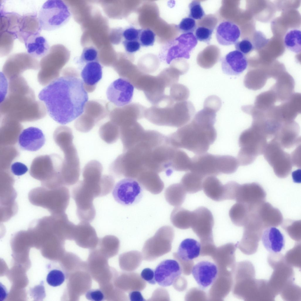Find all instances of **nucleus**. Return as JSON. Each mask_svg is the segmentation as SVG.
I'll return each instance as SVG.
<instances>
[{
    "label": "nucleus",
    "instance_id": "f257e3e1",
    "mask_svg": "<svg viewBox=\"0 0 301 301\" xmlns=\"http://www.w3.org/2000/svg\"><path fill=\"white\" fill-rule=\"evenodd\" d=\"M39 98L51 118L62 125L81 115L88 99L83 81L66 75L46 86L39 93Z\"/></svg>",
    "mask_w": 301,
    "mask_h": 301
},
{
    "label": "nucleus",
    "instance_id": "f03ea898",
    "mask_svg": "<svg viewBox=\"0 0 301 301\" xmlns=\"http://www.w3.org/2000/svg\"><path fill=\"white\" fill-rule=\"evenodd\" d=\"M9 80L7 95L1 101V115L22 120L41 118L46 113L42 102L36 100L34 93L23 76Z\"/></svg>",
    "mask_w": 301,
    "mask_h": 301
},
{
    "label": "nucleus",
    "instance_id": "7ed1b4c3",
    "mask_svg": "<svg viewBox=\"0 0 301 301\" xmlns=\"http://www.w3.org/2000/svg\"><path fill=\"white\" fill-rule=\"evenodd\" d=\"M215 123L197 112L190 122L166 136L167 141L174 148L185 149L197 155L206 153L217 138Z\"/></svg>",
    "mask_w": 301,
    "mask_h": 301
},
{
    "label": "nucleus",
    "instance_id": "20e7f679",
    "mask_svg": "<svg viewBox=\"0 0 301 301\" xmlns=\"http://www.w3.org/2000/svg\"><path fill=\"white\" fill-rule=\"evenodd\" d=\"M267 138L262 131L253 125L244 131L239 138L240 149L237 159L239 165H250L259 155L263 154L267 143Z\"/></svg>",
    "mask_w": 301,
    "mask_h": 301
},
{
    "label": "nucleus",
    "instance_id": "39448f33",
    "mask_svg": "<svg viewBox=\"0 0 301 301\" xmlns=\"http://www.w3.org/2000/svg\"><path fill=\"white\" fill-rule=\"evenodd\" d=\"M71 16L69 7L63 1L49 0L43 4L38 17L41 29L49 31L64 25Z\"/></svg>",
    "mask_w": 301,
    "mask_h": 301
},
{
    "label": "nucleus",
    "instance_id": "423d86ee",
    "mask_svg": "<svg viewBox=\"0 0 301 301\" xmlns=\"http://www.w3.org/2000/svg\"><path fill=\"white\" fill-rule=\"evenodd\" d=\"M174 235L171 226L165 225L159 228L153 236L145 242L141 253L143 260L153 261L169 252Z\"/></svg>",
    "mask_w": 301,
    "mask_h": 301
},
{
    "label": "nucleus",
    "instance_id": "0eeeda50",
    "mask_svg": "<svg viewBox=\"0 0 301 301\" xmlns=\"http://www.w3.org/2000/svg\"><path fill=\"white\" fill-rule=\"evenodd\" d=\"M227 166L226 155L205 153L197 155L191 158L189 170L205 178L208 176L226 174Z\"/></svg>",
    "mask_w": 301,
    "mask_h": 301
},
{
    "label": "nucleus",
    "instance_id": "6e6552de",
    "mask_svg": "<svg viewBox=\"0 0 301 301\" xmlns=\"http://www.w3.org/2000/svg\"><path fill=\"white\" fill-rule=\"evenodd\" d=\"M263 154L277 177L285 178L290 173L293 166L290 155L275 139L267 143Z\"/></svg>",
    "mask_w": 301,
    "mask_h": 301
},
{
    "label": "nucleus",
    "instance_id": "1a4fd4ad",
    "mask_svg": "<svg viewBox=\"0 0 301 301\" xmlns=\"http://www.w3.org/2000/svg\"><path fill=\"white\" fill-rule=\"evenodd\" d=\"M71 196L76 206V213L81 221L92 222L96 215L93 200L96 198L93 193L82 180L78 181L73 187Z\"/></svg>",
    "mask_w": 301,
    "mask_h": 301
},
{
    "label": "nucleus",
    "instance_id": "9d476101",
    "mask_svg": "<svg viewBox=\"0 0 301 301\" xmlns=\"http://www.w3.org/2000/svg\"><path fill=\"white\" fill-rule=\"evenodd\" d=\"M244 226L243 237L239 243L240 250L247 255L254 254L265 229L255 212L251 213Z\"/></svg>",
    "mask_w": 301,
    "mask_h": 301
},
{
    "label": "nucleus",
    "instance_id": "9b49d317",
    "mask_svg": "<svg viewBox=\"0 0 301 301\" xmlns=\"http://www.w3.org/2000/svg\"><path fill=\"white\" fill-rule=\"evenodd\" d=\"M142 187L135 179L126 178L114 186L112 195L118 203L124 206L138 203L143 196Z\"/></svg>",
    "mask_w": 301,
    "mask_h": 301
},
{
    "label": "nucleus",
    "instance_id": "f8f14e48",
    "mask_svg": "<svg viewBox=\"0 0 301 301\" xmlns=\"http://www.w3.org/2000/svg\"><path fill=\"white\" fill-rule=\"evenodd\" d=\"M137 89L143 91L148 101L152 105L157 103L165 95L166 88L158 75L153 76L142 73L133 84Z\"/></svg>",
    "mask_w": 301,
    "mask_h": 301
},
{
    "label": "nucleus",
    "instance_id": "ddd939ff",
    "mask_svg": "<svg viewBox=\"0 0 301 301\" xmlns=\"http://www.w3.org/2000/svg\"><path fill=\"white\" fill-rule=\"evenodd\" d=\"M39 68V63L36 58L28 53H20L11 55L7 59L2 69V73L8 80L20 76L29 69Z\"/></svg>",
    "mask_w": 301,
    "mask_h": 301
},
{
    "label": "nucleus",
    "instance_id": "4468645a",
    "mask_svg": "<svg viewBox=\"0 0 301 301\" xmlns=\"http://www.w3.org/2000/svg\"><path fill=\"white\" fill-rule=\"evenodd\" d=\"M266 196L265 190L259 184L247 183L240 184L235 200L245 204L252 211L265 202Z\"/></svg>",
    "mask_w": 301,
    "mask_h": 301
},
{
    "label": "nucleus",
    "instance_id": "2eb2a0df",
    "mask_svg": "<svg viewBox=\"0 0 301 301\" xmlns=\"http://www.w3.org/2000/svg\"><path fill=\"white\" fill-rule=\"evenodd\" d=\"M134 87L127 79L119 78L113 82L108 87L106 92L108 100L117 107H121L132 101Z\"/></svg>",
    "mask_w": 301,
    "mask_h": 301
},
{
    "label": "nucleus",
    "instance_id": "dca6fc26",
    "mask_svg": "<svg viewBox=\"0 0 301 301\" xmlns=\"http://www.w3.org/2000/svg\"><path fill=\"white\" fill-rule=\"evenodd\" d=\"M56 46L50 48L48 53L43 57L39 63L40 70L37 76L39 83L46 86L58 78L61 68L56 55Z\"/></svg>",
    "mask_w": 301,
    "mask_h": 301
},
{
    "label": "nucleus",
    "instance_id": "f3484780",
    "mask_svg": "<svg viewBox=\"0 0 301 301\" xmlns=\"http://www.w3.org/2000/svg\"><path fill=\"white\" fill-rule=\"evenodd\" d=\"M192 212L191 228L193 232L200 238H211L214 219L211 212L203 206L199 207Z\"/></svg>",
    "mask_w": 301,
    "mask_h": 301
},
{
    "label": "nucleus",
    "instance_id": "a211bd4d",
    "mask_svg": "<svg viewBox=\"0 0 301 301\" xmlns=\"http://www.w3.org/2000/svg\"><path fill=\"white\" fill-rule=\"evenodd\" d=\"M182 268L176 260L168 259L161 262L154 270L155 281L163 287L170 286L179 277Z\"/></svg>",
    "mask_w": 301,
    "mask_h": 301
},
{
    "label": "nucleus",
    "instance_id": "6ab92c4d",
    "mask_svg": "<svg viewBox=\"0 0 301 301\" xmlns=\"http://www.w3.org/2000/svg\"><path fill=\"white\" fill-rule=\"evenodd\" d=\"M102 171V164L96 160L88 162L82 171L83 181L94 193L96 198L103 196Z\"/></svg>",
    "mask_w": 301,
    "mask_h": 301
},
{
    "label": "nucleus",
    "instance_id": "aec40b11",
    "mask_svg": "<svg viewBox=\"0 0 301 301\" xmlns=\"http://www.w3.org/2000/svg\"><path fill=\"white\" fill-rule=\"evenodd\" d=\"M298 125L292 121L282 123L273 137L283 148H290L300 144Z\"/></svg>",
    "mask_w": 301,
    "mask_h": 301
},
{
    "label": "nucleus",
    "instance_id": "412c9836",
    "mask_svg": "<svg viewBox=\"0 0 301 301\" xmlns=\"http://www.w3.org/2000/svg\"><path fill=\"white\" fill-rule=\"evenodd\" d=\"M173 42L170 55L165 60L168 64L177 58L189 59L191 51L197 44L198 40L193 33H190L182 34Z\"/></svg>",
    "mask_w": 301,
    "mask_h": 301
},
{
    "label": "nucleus",
    "instance_id": "4be33fe9",
    "mask_svg": "<svg viewBox=\"0 0 301 301\" xmlns=\"http://www.w3.org/2000/svg\"><path fill=\"white\" fill-rule=\"evenodd\" d=\"M218 268L214 263L206 260L200 261L194 265L191 273L199 286L205 289L212 285L218 274Z\"/></svg>",
    "mask_w": 301,
    "mask_h": 301
},
{
    "label": "nucleus",
    "instance_id": "5701e85b",
    "mask_svg": "<svg viewBox=\"0 0 301 301\" xmlns=\"http://www.w3.org/2000/svg\"><path fill=\"white\" fill-rule=\"evenodd\" d=\"M65 161L64 170V181L71 186L78 181L80 174V163L78 153L73 144L66 149Z\"/></svg>",
    "mask_w": 301,
    "mask_h": 301
},
{
    "label": "nucleus",
    "instance_id": "b1692460",
    "mask_svg": "<svg viewBox=\"0 0 301 301\" xmlns=\"http://www.w3.org/2000/svg\"><path fill=\"white\" fill-rule=\"evenodd\" d=\"M120 128L123 152L129 149L142 139L146 130L137 121H129Z\"/></svg>",
    "mask_w": 301,
    "mask_h": 301
},
{
    "label": "nucleus",
    "instance_id": "393cba45",
    "mask_svg": "<svg viewBox=\"0 0 301 301\" xmlns=\"http://www.w3.org/2000/svg\"><path fill=\"white\" fill-rule=\"evenodd\" d=\"M223 72L230 75L238 76L247 68L248 64L245 55L235 50L228 53L221 59Z\"/></svg>",
    "mask_w": 301,
    "mask_h": 301
},
{
    "label": "nucleus",
    "instance_id": "a878e982",
    "mask_svg": "<svg viewBox=\"0 0 301 301\" xmlns=\"http://www.w3.org/2000/svg\"><path fill=\"white\" fill-rule=\"evenodd\" d=\"M45 136L39 128L31 127L24 130L18 138V144L22 149L30 151L39 150L44 145Z\"/></svg>",
    "mask_w": 301,
    "mask_h": 301
},
{
    "label": "nucleus",
    "instance_id": "bb28decb",
    "mask_svg": "<svg viewBox=\"0 0 301 301\" xmlns=\"http://www.w3.org/2000/svg\"><path fill=\"white\" fill-rule=\"evenodd\" d=\"M241 31L238 26L233 22L225 21L217 27L216 37L218 43L223 46L235 44L240 37Z\"/></svg>",
    "mask_w": 301,
    "mask_h": 301
},
{
    "label": "nucleus",
    "instance_id": "cd10ccee",
    "mask_svg": "<svg viewBox=\"0 0 301 301\" xmlns=\"http://www.w3.org/2000/svg\"><path fill=\"white\" fill-rule=\"evenodd\" d=\"M255 211L265 229L278 226L283 221L282 215L280 210L268 202L262 203Z\"/></svg>",
    "mask_w": 301,
    "mask_h": 301
},
{
    "label": "nucleus",
    "instance_id": "c85d7f7f",
    "mask_svg": "<svg viewBox=\"0 0 301 301\" xmlns=\"http://www.w3.org/2000/svg\"><path fill=\"white\" fill-rule=\"evenodd\" d=\"M261 239L264 246L270 252H280L284 247V235L276 228L270 227L265 229Z\"/></svg>",
    "mask_w": 301,
    "mask_h": 301
},
{
    "label": "nucleus",
    "instance_id": "c756f323",
    "mask_svg": "<svg viewBox=\"0 0 301 301\" xmlns=\"http://www.w3.org/2000/svg\"><path fill=\"white\" fill-rule=\"evenodd\" d=\"M201 250V244L192 238H186L180 244L177 252L173 254L174 258L178 262H186L198 257Z\"/></svg>",
    "mask_w": 301,
    "mask_h": 301
},
{
    "label": "nucleus",
    "instance_id": "7c9ffc66",
    "mask_svg": "<svg viewBox=\"0 0 301 301\" xmlns=\"http://www.w3.org/2000/svg\"><path fill=\"white\" fill-rule=\"evenodd\" d=\"M27 53L36 58H43L49 52L50 48L45 37L40 33L32 34L25 40L24 43Z\"/></svg>",
    "mask_w": 301,
    "mask_h": 301
},
{
    "label": "nucleus",
    "instance_id": "2f4dec72",
    "mask_svg": "<svg viewBox=\"0 0 301 301\" xmlns=\"http://www.w3.org/2000/svg\"><path fill=\"white\" fill-rule=\"evenodd\" d=\"M118 115L114 118L115 123L119 127L132 121H137L144 118L147 108L137 103H129L121 107Z\"/></svg>",
    "mask_w": 301,
    "mask_h": 301
},
{
    "label": "nucleus",
    "instance_id": "473e14b6",
    "mask_svg": "<svg viewBox=\"0 0 301 301\" xmlns=\"http://www.w3.org/2000/svg\"><path fill=\"white\" fill-rule=\"evenodd\" d=\"M136 180L142 187L153 194L160 193L164 184L158 173L152 170H145L138 175Z\"/></svg>",
    "mask_w": 301,
    "mask_h": 301
},
{
    "label": "nucleus",
    "instance_id": "72a5a7b5",
    "mask_svg": "<svg viewBox=\"0 0 301 301\" xmlns=\"http://www.w3.org/2000/svg\"><path fill=\"white\" fill-rule=\"evenodd\" d=\"M202 189L208 198L216 201L225 200V186L215 176H208L203 179Z\"/></svg>",
    "mask_w": 301,
    "mask_h": 301
},
{
    "label": "nucleus",
    "instance_id": "f704fd0d",
    "mask_svg": "<svg viewBox=\"0 0 301 301\" xmlns=\"http://www.w3.org/2000/svg\"><path fill=\"white\" fill-rule=\"evenodd\" d=\"M46 281L50 285L56 287L61 285L67 277V272L63 265L57 261H52L46 265Z\"/></svg>",
    "mask_w": 301,
    "mask_h": 301
},
{
    "label": "nucleus",
    "instance_id": "c9c22d12",
    "mask_svg": "<svg viewBox=\"0 0 301 301\" xmlns=\"http://www.w3.org/2000/svg\"><path fill=\"white\" fill-rule=\"evenodd\" d=\"M81 75L83 83L90 86L95 85L102 78V66L98 61L88 63L83 68Z\"/></svg>",
    "mask_w": 301,
    "mask_h": 301
},
{
    "label": "nucleus",
    "instance_id": "e433bc0d",
    "mask_svg": "<svg viewBox=\"0 0 301 301\" xmlns=\"http://www.w3.org/2000/svg\"><path fill=\"white\" fill-rule=\"evenodd\" d=\"M192 219V211L179 206L173 210L170 215V220L173 225L181 229L191 228Z\"/></svg>",
    "mask_w": 301,
    "mask_h": 301
},
{
    "label": "nucleus",
    "instance_id": "4c0bfd02",
    "mask_svg": "<svg viewBox=\"0 0 301 301\" xmlns=\"http://www.w3.org/2000/svg\"><path fill=\"white\" fill-rule=\"evenodd\" d=\"M187 192L180 183L169 185L165 191V197L170 205L175 207L181 206L183 203Z\"/></svg>",
    "mask_w": 301,
    "mask_h": 301
},
{
    "label": "nucleus",
    "instance_id": "58836bf2",
    "mask_svg": "<svg viewBox=\"0 0 301 301\" xmlns=\"http://www.w3.org/2000/svg\"><path fill=\"white\" fill-rule=\"evenodd\" d=\"M121 276L122 287L126 291L143 290L146 286V282L138 273L131 272L123 274Z\"/></svg>",
    "mask_w": 301,
    "mask_h": 301
},
{
    "label": "nucleus",
    "instance_id": "ea45409f",
    "mask_svg": "<svg viewBox=\"0 0 301 301\" xmlns=\"http://www.w3.org/2000/svg\"><path fill=\"white\" fill-rule=\"evenodd\" d=\"M251 212L245 204L237 202L230 209L229 214L233 224L241 227L244 225Z\"/></svg>",
    "mask_w": 301,
    "mask_h": 301
},
{
    "label": "nucleus",
    "instance_id": "a19ab883",
    "mask_svg": "<svg viewBox=\"0 0 301 301\" xmlns=\"http://www.w3.org/2000/svg\"><path fill=\"white\" fill-rule=\"evenodd\" d=\"M204 178L195 173L190 171L183 175L180 183L187 193L193 194L202 189L203 182Z\"/></svg>",
    "mask_w": 301,
    "mask_h": 301
},
{
    "label": "nucleus",
    "instance_id": "79ce46f5",
    "mask_svg": "<svg viewBox=\"0 0 301 301\" xmlns=\"http://www.w3.org/2000/svg\"><path fill=\"white\" fill-rule=\"evenodd\" d=\"M122 268L124 270L131 272L136 270L143 260L142 253L137 250H132L122 255L121 258Z\"/></svg>",
    "mask_w": 301,
    "mask_h": 301
},
{
    "label": "nucleus",
    "instance_id": "37998d69",
    "mask_svg": "<svg viewBox=\"0 0 301 301\" xmlns=\"http://www.w3.org/2000/svg\"><path fill=\"white\" fill-rule=\"evenodd\" d=\"M301 32L297 29H292L285 34L283 39V43L287 49L296 54L301 51Z\"/></svg>",
    "mask_w": 301,
    "mask_h": 301
},
{
    "label": "nucleus",
    "instance_id": "c03bdc74",
    "mask_svg": "<svg viewBox=\"0 0 301 301\" xmlns=\"http://www.w3.org/2000/svg\"><path fill=\"white\" fill-rule=\"evenodd\" d=\"M191 158L183 150L176 148L171 163L173 171H187L190 170Z\"/></svg>",
    "mask_w": 301,
    "mask_h": 301
},
{
    "label": "nucleus",
    "instance_id": "a18cd8bd",
    "mask_svg": "<svg viewBox=\"0 0 301 301\" xmlns=\"http://www.w3.org/2000/svg\"><path fill=\"white\" fill-rule=\"evenodd\" d=\"M99 133L101 138L106 143H113L120 137V128L115 123H108L100 128Z\"/></svg>",
    "mask_w": 301,
    "mask_h": 301
},
{
    "label": "nucleus",
    "instance_id": "49530a36",
    "mask_svg": "<svg viewBox=\"0 0 301 301\" xmlns=\"http://www.w3.org/2000/svg\"><path fill=\"white\" fill-rule=\"evenodd\" d=\"M282 228L293 240L297 242L301 238V221L286 219L282 223Z\"/></svg>",
    "mask_w": 301,
    "mask_h": 301
},
{
    "label": "nucleus",
    "instance_id": "de8ad7c7",
    "mask_svg": "<svg viewBox=\"0 0 301 301\" xmlns=\"http://www.w3.org/2000/svg\"><path fill=\"white\" fill-rule=\"evenodd\" d=\"M189 95L188 88L183 84L177 83L170 87L169 96L175 102L186 101Z\"/></svg>",
    "mask_w": 301,
    "mask_h": 301
},
{
    "label": "nucleus",
    "instance_id": "09e8293b",
    "mask_svg": "<svg viewBox=\"0 0 301 301\" xmlns=\"http://www.w3.org/2000/svg\"><path fill=\"white\" fill-rule=\"evenodd\" d=\"M158 75L164 82L166 87H170L178 82L180 76L183 74L176 68L171 67L165 69Z\"/></svg>",
    "mask_w": 301,
    "mask_h": 301
},
{
    "label": "nucleus",
    "instance_id": "8fccbe9b",
    "mask_svg": "<svg viewBox=\"0 0 301 301\" xmlns=\"http://www.w3.org/2000/svg\"><path fill=\"white\" fill-rule=\"evenodd\" d=\"M188 17L195 20H200L205 15L200 2L198 0H193L189 4Z\"/></svg>",
    "mask_w": 301,
    "mask_h": 301
},
{
    "label": "nucleus",
    "instance_id": "3c124183",
    "mask_svg": "<svg viewBox=\"0 0 301 301\" xmlns=\"http://www.w3.org/2000/svg\"><path fill=\"white\" fill-rule=\"evenodd\" d=\"M155 38V34L152 30L149 29H141L138 41L141 46L146 47L152 46Z\"/></svg>",
    "mask_w": 301,
    "mask_h": 301
},
{
    "label": "nucleus",
    "instance_id": "603ef678",
    "mask_svg": "<svg viewBox=\"0 0 301 301\" xmlns=\"http://www.w3.org/2000/svg\"><path fill=\"white\" fill-rule=\"evenodd\" d=\"M213 30L204 26L196 28L195 36L198 41L208 44L212 38Z\"/></svg>",
    "mask_w": 301,
    "mask_h": 301
},
{
    "label": "nucleus",
    "instance_id": "864d4df0",
    "mask_svg": "<svg viewBox=\"0 0 301 301\" xmlns=\"http://www.w3.org/2000/svg\"><path fill=\"white\" fill-rule=\"evenodd\" d=\"M178 26L179 30L183 34L193 33L197 27L195 20L189 17L183 19Z\"/></svg>",
    "mask_w": 301,
    "mask_h": 301
},
{
    "label": "nucleus",
    "instance_id": "5fc2aeb1",
    "mask_svg": "<svg viewBox=\"0 0 301 301\" xmlns=\"http://www.w3.org/2000/svg\"><path fill=\"white\" fill-rule=\"evenodd\" d=\"M98 52L93 47L85 48L81 53L80 60L81 62L88 63L97 61Z\"/></svg>",
    "mask_w": 301,
    "mask_h": 301
},
{
    "label": "nucleus",
    "instance_id": "6e6d98bb",
    "mask_svg": "<svg viewBox=\"0 0 301 301\" xmlns=\"http://www.w3.org/2000/svg\"><path fill=\"white\" fill-rule=\"evenodd\" d=\"M225 200H234L240 184L234 181H230L224 185Z\"/></svg>",
    "mask_w": 301,
    "mask_h": 301
},
{
    "label": "nucleus",
    "instance_id": "4d7b16f0",
    "mask_svg": "<svg viewBox=\"0 0 301 301\" xmlns=\"http://www.w3.org/2000/svg\"><path fill=\"white\" fill-rule=\"evenodd\" d=\"M235 47L236 50L245 55L249 53L254 49L252 43L248 39L238 41L235 44Z\"/></svg>",
    "mask_w": 301,
    "mask_h": 301
},
{
    "label": "nucleus",
    "instance_id": "13d9d810",
    "mask_svg": "<svg viewBox=\"0 0 301 301\" xmlns=\"http://www.w3.org/2000/svg\"><path fill=\"white\" fill-rule=\"evenodd\" d=\"M85 297L88 300L92 301H103L105 296L103 291L99 289H92L88 290L85 293Z\"/></svg>",
    "mask_w": 301,
    "mask_h": 301
},
{
    "label": "nucleus",
    "instance_id": "bf43d9fd",
    "mask_svg": "<svg viewBox=\"0 0 301 301\" xmlns=\"http://www.w3.org/2000/svg\"><path fill=\"white\" fill-rule=\"evenodd\" d=\"M203 105V106L211 108L218 112L221 107V101L218 96L215 95H211L206 98Z\"/></svg>",
    "mask_w": 301,
    "mask_h": 301
},
{
    "label": "nucleus",
    "instance_id": "052dcab7",
    "mask_svg": "<svg viewBox=\"0 0 301 301\" xmlns=\"http://www.w3.org/2000/svg\"><path fill=\"white\" fill-rule=\"evenodd\" d=\"M141 29L130 27L127 28L123 33L125 40L128 41H138Z\"/></svg>",
    "mask_w": 301,
    "mask_h": 301
},
{
    "label": "nucleus",
    "instance_id": "680f3d73",
    "mask_svg": "<svg viewBox=\"0 0 301 301\" xmlns=\"http://www.w3.org/2000/svg\"><path fill=\"white\" fill-rule=\"evenodd\" d=\"M169 300L170 298L167 291L163 288L156 289L153 292L151 297L148 300Z\"/></svg>",
    "mask_w": 301,
    "mask_h": 301
},
{
    "label": "nucleus",
    "instance_id": "e2e57ef3",
    "mask_svg": "<svg viewBox=\"0 0 301 301\" xmlns=\"http://www.w3.org/2000/svg\"><path fill=\"white\" fill-rule=\"evenodd\" d=\"M140 276L146 282L149 283L154 285L156 283L155 278L154 271L152 269L147 268L142 271Z\"/></svg>",
    "mask_w": 301,
    "mask_h": 301
},
{
    "label": "nucleus",
    "instance_id": "0e129e2a",
    "mask_svg": "<svg viewBox=\"0 0 301 301\" xmlns=\"http://www.w3.org/2000/svg\"><path fill=\"white\" fill-rule=\"evenodd\" d=\"M296 243L295 245V246L291 250H290L288 251L286 254L285 256H290V257H292V258L290 259V261H289L287 263L289 264L290 261L292 260V261L290 262V265L291 266L292 265L295 266L296 267H298L299 266H300L299 264H300V263L299 262V257L300 256H299V251L298 250H297V252H296Z\"/></svg>",
    "mask_w": 301,
    "mask_h": 301
},
{
    "label": "nucleus",
    "instance_id": "69168bd1",
    "mask_svg": "<svg viewBox=\"0 0 301 301\" xmlns=\"http://www.w3.org/2000/svg\"><path fill=\"white\" fill-rule=\"evenodd\" d=\"M123 44L126 51L133 53L138 51L141 48V45L138 41H128L124 40Z\"/></svg>",
    "mask_w": 301,
    "mask_h": 301
},
{
    "label": "nucleus",
    "instance_id": "338daca9",
    "mask_svg": "<svg viewBox=\"0 0 301 301\" xmlns=\"http://www.w3.org/2000/svg\"><path fill=\"white\" fill-rule=\"evenodd\" d=\"M11 170L14 175L20 176L25 174L28 170V168L24 164L19 162H16L11 165Z\"/></svg>",
    "mask_w": 301,
    "mask_h": 301
},
{
    "label": "nucleus",
    "instance_id": "774afa93",
    "mask_svg": "<svg viewBox=\"0 0 301 301\" xmlns=\"http://www.w3.org/2000/svg\"><path fill=\"white\" fill-rule=\"evenodd\" d=\"M129 297L131 301H145L141 293L139 291H133L130 292Z\"/></svg>",
    "mask_w": 301,
    "mask_h": 301
}]
</instances>
